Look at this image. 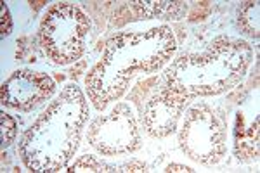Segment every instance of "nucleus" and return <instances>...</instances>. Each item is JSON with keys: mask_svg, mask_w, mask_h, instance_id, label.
<instances>
[{"mask_svg": "<svg viewBox=\"0 0 260 173\" xmlns=\"http://www.w3.org/2000/svg\"><path fill=\"white\" fill-rule=\"evenodd\" d=\"M89 118V104L82 90L70 83L19 142L24 166L35 173L64 170L80 144L82 128Z\"/></svg>", "mask_w": 260, "mask_h": 173, "instance_id": "f257e3e1", "label": "nucleus"}, {"mask_svg": "<svg viewBox=\"0 0 260 173\" xmlns=\"http://www.w3.org/2000/svg\"><path fill=\"white\" fill-rule=\"evenodd\" d=\"M253 59L245 40L219 37L200 54H184L165 71L167 88L194 97L219 95L241 82Z\"/></svg>", "mask_w": 260, "mask_h": 173, "instance_id": "f03ea898", "label": "nucleus"}, {"mask_svg": "<svg viewBox=\"0 0 260 173\" xmlns=\"http://www.w3.org/2000/svg\"><path fill=\"white\" fill-rule=\"evenodd\" d=\"M90 19L70 2L54 4L40 23L39 39L44 54L54 64H71L82 57Z\"/></svg>", "mask_w": 260, "mask_h": 173, "instance_id": "7ed1b4c3", "label": "nucleus"}, {"mask_svg": "<svg viewBox=\"0 0 260 173\" xmlns=\"http://www.w3.org/2000/svg\"><path fill=\"white\" fill-rule=\"evenodd\" d=\"M182 153L200 164H217L228 153V128L220 109L196 102L184 115L179 132Z\"/></svg>", "mask_w": 260, "mask_h": 173, "instance_id": "20e7f679", "label": "nucleus"}, {"mask_svg": "<svg viewBox=\"0 0 260 173\" xmlns=\"http://www.w3.org/2000/svg\"><path fill=\"white\" fill-rule=\"evenodd\" d=\"M175 37L172 28L156 26L148 31H123L115 35L104 50L118 52L134 70L154 73L170 61L175 52Z\"/></svg>", "mask_w": 260, "mask_h": 173, "instance_id": "39448f33", "label": "nucleus"}, {"mask_svg": "<svg viewBox=\"0 0 260 173\" xmlns=\"http://www.w3.org/2000/svg\"><path fill=\"white\" fill-rule=\"evenodd\" d=\"M89 144L104 156L134 153L141 147V132L128 104H116L108 115H101L87 130Z\"/></svg>", "mask_w": 260, "mask_h": 173, "instance_id": "423d86ee", "label": "nucleus"}, {"mask_svg": "<svg viewBox=\"0 0 260 173\" xmlns=\"http://www.w3.org/2000/svg\"><path fill=\"white\" fill-rule=\"evenodd\" d=\"M134 73L136 70L128 66L127 61L118 52L104 50L103 59L85 77L87 94H89L94 108L104 111L108 104L118 100L127 90Z\"/></svg>", "mask_w": 260, "mask_h": 173, "instance_id": "0eeeda50", "label": "nucleus"}, {"mask_svg": "<svg viewBox=\"0 0 260 173\" xmlns=\"http://www.w3.org/2000/svg\"><path fill=\"white\" fill-rule=\"evenodd\" d=\"M56 90L54 80L45 73L18 70L2 83V104L19 111H31L49 99Z\"/></svg>", "mask_w": 260, "mask_h": 173, "instance_id": "6e6552de", "label": "nucleus"}, {"mask_svg": "<svg viewBox=\"0 0 260 173\" xmlns=\"http://www.w3.org/2000/svg\"><path fill=\"white\" fill-rule=\"evenodd\" d=\"M189 100L167 87L153 94L142 111L144 130L154 139L169 137L177 130V123Z\"/></svg>", "mask_w": 260, "mask_h": 173, "instance_id": "1a4fd4ad", "label": "nucleus"}, {"mask_svg": "<svg viewBox=\"0 0 260 173\" xmlns=\"http://www.w3.org/2000/svg\"><path fill=\"white\" fill-rule=\"evenodd\" d=\"M250 120L245 109H240L236 116L234 130V156L240 161H257L260 151V128H258V108L251 113Z\"/></svg>", "mask_w": 260, "mask_h": 173, "instance_id": "9d476101", "label": "nucleus"}, {"mask_svg": "<svg viewBox=\"0 0 260 173\" xmlns=\"http://www.w3.org/2000/svg\"><path fill=\"white\" fill-rule=\"evenodd\" d=\"M130 9L141 19H180L187 11V2L177 0H136L130 2Z\"/></svg>", "mask_w": 260, "mask_h": 173, "instance_id": "9b49d317", "label": "nucleus"}, {"mask_svg": "<svg viewBox=\"0 0 260 173\" xmlns=\"http://www.w3.org/2000/svg\"><path fill=\"white\" fill-rule=\"evenodd\" d=\"M64 171H89V173H136V171H148V166L141 161H127V163H120V164H110L103 159H99L98 156H92V154H85L82 156L80 159H77L73 164L64 168Z\"/></svg>", "mask_w": 260, "mask_h": 173, "instance_id": "f8f14e48", "label": "nucleus"}, {"mask_svg": "<svg viewBox=\"0 0 260 173\" xmlns=\"http://www.w3.org/2000/svg\"><path fill=\"white\" fill-rule=\"evenodd\" d=\"M238 24L241 33H245L250 39L260 37V4L258 2H245L240 7L238 14Z\"/></svg>", "mask_w": 260, "mask_h": 173, "instance_id": "ddd939ff", "label": "nucleus"}, {"mask_svg": "<svg viewBox=\"0 0 260 173\" xmlns=\"http://www.w3.org/2000/svg\"><path fill=\"white\" fill-rule=\"evenodd\" d=\"M0 128H2V147L11 146L18 133V125H16L14 118L6 113H0Z\"/></svg>", "mask_w": 260, "mask_h": 173, "instance_id": "4468645a", "label": "nucleus"}, {"mask_svg": "<svg viewBox=\"0 0 260 173\" xmlns=\"http://www.w3.org/2000/svg\"><path fill=\"white\" fill-rule=\"evenodd\" d=\"M0 29H2V39H6L12 29V19L9 14V7H7L6 4H2V28Z\"/></svg>", "mask_w": 260, "mask_h": 173, "instance_id": "2eb2a0df", "label": "nucleus"}, {"mask_svg": "<svg viewBox=\"0 0 260 173\" xmlns=\"http://www.w3.org/2000/svg\"><path fill=\"white\" fill-rule=\"evenodd\" d=\"M167 173H177V171H186V173H192L194 170H192L191 166H186V164H177V163H170L169 166L165 168Z\"/></svg>", "mask_w": 260, "mask_h": 173, "instance_id": "dca6fc26", "label": "nucleus"}, {"mask_svg": "<svg viewBox=\"0 0 260 173\" xmlns=\"http://www.w3.org/2000/svg\"><path fill=\"white\" fill-rule=\"evenodd\" d=\"M31 4V7H33V9H40V7L42 6H44V4H47V2H45V0H39V2H30Z\"/></svg>", "mask_w": 260, "mask_h": 173, "instance_id": "f3484780", "label": "nucleus"}]
</instances>
